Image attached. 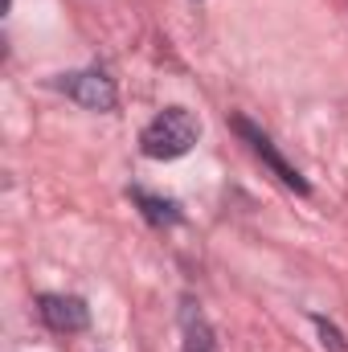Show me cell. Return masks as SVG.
Listing matches in <instances>:
<instances>
[{"instance_id":"3","label":"cell","mask_w":348,"mask_h":352,"mask_svg":"<svg viewBox=\"0 0 348 352\" xmlns=\"http://www.w3.org/2000/svg\"><path fill=\"white\" fill-rule=\"evenodd\" d=\"M58 90H66L78 107L87 111H115L119 102V90L115 82L102 74V70H74V74H62L58 78Z\"/></svg>"},{"instance_id":"5","label":"cell","mask_w":348,"mask_h":352,"mask_svg":"<svg viewBox=\"0 0 348 352\" xmlns=\"http://www.w3.org/2000/svg\"><path fill=\"white\" fill-rule=\"evenodd\" d=\"M180 328H184V349L180 352H217V340H213V328L205 320V311L197 303H184L180 311Z\"/></svg>"},{"instance_id":"2","label":"cell","mask_w":348,"mask_h":352,"mask_svg":"<svg viewBox=\"0 0 348 352\" xmlns=\"http://www.w3.org/2000/svg\"><path fill=\"white\" fill-rule=\"evenodd\" d=\"M234 131H238V135H242V140L250 144V152H254V156H262V164H266L270 173L279 176V180H283L287 188H295L299 197H307V192H312V184H307V180L299 176V168H295V164H287V160H283V152L274 148V140H270V135H266L262 127H254V123H250L246 115H234Z\"/></svg>"},{"instance_id":"7","label":"cell","mask_w":348,"mask_h":352,"mask_svg":"<svg viewBox=\"0 0 348 352\" xmlns=\"http://www.w3.org/2000/svg\"><path fill=\"white\" fill-rule=\"evenodd\" d=\"M312 324H316V332H320V344L328 352H348L345 336H340V328L332 324V320H324V316H312Z\"/></svg>"},{"instance_id":"1","label":"cell","mask_w":348,"mask_h":352,"mask_svg":"<svg viewBox=\"0 0 348 352\" xmlns=\"http://www.w3.org/2000/svg\"><path fill=\"white\" fill-rule=\"evenodd\" d=\"M197 135H201V123H197L193 111H184V107H164V111L140 131V152H144L148 160H180L184 152H193Z\"/></svg>"},{"instance_id":"4","label":"cell","mask_w":348,"mask_h":352,"mask_svg":"<svg viewBox=\"0 0 348 352\" xmlns=\"http://www.w3.org/2000/svg\"><path fill=\"white\" fill-rule=\"evenodd\" d=\"M37 311H41V320L54 332H83L90 324V311L78 295H41L37 299Z\"/></svg>"},{"instance_id":"6","label":"cell","mask_w":348,"mask_h":352,"mask_svg":"<svg viewBox=\"0 0 348 352\" xmlns=\"http://www.w3.org/2000/svg\"><path fill=\"white\" fill-rule=\"evenodd\" d=\"M131 201L140 205V213H144L152 226H176V221H180V209H176V201H168V197H156V192H148V188H131Z\"/></svg>"}]
</instances>
